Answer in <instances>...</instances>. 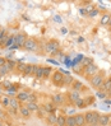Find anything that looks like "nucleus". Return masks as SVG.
<instances>
[{"label": "nucleus", "instance_id": "a878e982", "mask_svg": "<svg viewBox=\"0 0 111 126\" xmlns=\"http://www.w3.org/2000/svg\"><path fill=\"white\" fill-rule=\"evenodd\" d=\"M9 71H10V69L8 68V65L5 64L4 66H1V68H0V77H5Z\"/></svg>", "mask_w": 111, "mask_h": 126}, {"label": "nucleus", "instance_id": "4c0bfd02", "mask_svg": "<svg viewBox=\"0 0 111 126\" xmlns=\"http://www.w3.org/2000/svg\"><path fill=\"white\" fill-rule=\"evenodd\" d=\"M5 64H6V60H5V59H3V57H0V68L4 66Z\"/></svg>", "mask_w": 111, "mask_h": 126}, {"label": "nucleus", "instance_id": "393cba45", "mask_svg": "<svg viewBox=\"0 0 111 126\" xmlns=\"http://www.w3.org/2000/svg\"><path fill=\"white\" fill-rule=\"evenodd\" d=\"M53 73V69L51 66H43V78H49Z\"/></svg>", "mask_w": 111, "mask_h": 126}, {"label": "nucleus", "instance_id": "f8f14e48", "mask_svg": "<svg viewBox=\"0 0 111 126\" xmlns=\"http://www.w3.org/2000/svg\"><path fill=\"white\" fill-rule=\"evenodd\" d=\"M75 117V122H77V126H84V125H87L86 124V118H84V115H75L74 116Z\"/></svg>", "mask_w": 111, "mask_h": 126}, {"label": "nucleus", "instance_id": "ddd939ff", "mask_svg": "<svg viewBox=\"0 0 111 126\" xmlns=\"http://www.w3.org/2000/svg\"><path fill=\"white\" fill-rule=\"evenodd\" d=\"M69 99H70L72 102L75 103L78 99H80V93H79V92H75V91H72V92L69 93Z\"/></svg>", "mask_w": 111, "mask_h": 126}, {"label": "nucleus", "instance_id": "6ab92c4d", "mask_svg": "<svg viewBox=\"0 0 111 126\" xmlns=\"http://www.w3.org/2000/svg\"><path fill=\"white\" fill-rule=\"evenodd\" d=\"M73 87V91H75V92H80L83 89V84L80 83V81H77V80H74V83L72 84Z\"/></svg>", "mask_w": 111, "mask_h": 126}, {"label": "nucleus", "instance_id": "a211bd4d", "mask_svg": "<svg viewBox=\"0 0 111 126\" xmlns=\"http://www.w3.org/2000/svg\"><path fill=\"white\" fill-rule=\"evenodd\" d=\"M46 120H47V124H49V125H56V120H57V117H56L54 113H49Z\"/></svg>", "mask_w": 111, "mask_h": 126}, {"label": "nucleus", "instance_id": "bb28decb", "mask_svg": "<svg viewBox=\"0 0 111 126\" xmlns=\"http://www.w3.org/2000/svg\"><path fill=\"white\" fill-rule=\"evenodd\" d=\"M26 107L31 111V112H32V111H37V110H38V106H37L36 102H28V105Z\"/></svg>", "mask_w": 111, "mask_h": 126}, {"label": "nucleus", "instance_id": "473e14b6", "mask_svg": "<svg viewBox=\"0 0 111 126\" xmlns=\"http://www.w3.org/2000/svg\"><path fill=\"white\" fill-rule=\"evenodd\" d=\"M75 105H77V107H80V108H82V107L86 106V102H84L82 98H80V99H78V101L75 102Z\"/></svg>", "mask_w": 111, "mask_h": 126}, {"label": "nucleus", "instance_id": "c756f323", "mask_svg": "<svg viewBox=\"0 0 111 126\" xmlns=\"http://www.w3.org/2000/svg\"><path fill=\"white\" fill-rule=\"evenodd\" d=\"M54 106L53 105H50V103H47V105H45V111H47L49 113H53L54 112Z\"/></svg>", "mask_w": 111, "mask_h": 126}, {"label": "nucleus", "instance_id": "423d86ee", "mask_svg": "<svg viewBox=\"0 0 111 126\" xmlns=\"http://www.w3.org/2000/svg\"><path fill=\"white\" fill-rule=\"evenodd\" d=\"M64 74L61 71H54L53 74V77H51V80H53V83L57 87H60V85H64Z\"/></svg>", "mask_w": 111, "mask_h": 126}, {"label": "nucleus", "instance_id": "0eeeda50", "mask_svg": "<svg viewBox=\"0 0 111 126\" xmlns=\"http://www.w3.org/2000/svg\"><path fill=\"white\" fill-rule=\"evenodd\" d=\"M98 73V68L93 63L91 64V65H88V66H86L84 68V70H83V74H84V77L86 78H92L93 75H96V74Z\"/></svg>", "mask_w": 111, "mask_h": 126}, {"label": "nucleus", "instance_id": "6e6552de", "mask_svg": "<svg viewBox=\"0 0 111 126\" xmlns=\"http://www.w3.org/2000/svg\"><path fill=\"white\" fill-rule=\"evenodd\" d=\"M33 75L37 79L43 78V66H41V65H33Z\"/></svg>", "mask_w": 111, "mask_h": 126}, {"label": "nucleus", "instance_id": "f704fd0d", "mask_svg": "<svg viewBox=\"0 0 111 126\" xmlns=\"http://www.w3.org/2000/svg\"><path fill=\"white\" fill-rule=\"evenodd\" d=\"M6 34V31H5V28L4 27H0V40L3 38V37Z\"/></svg>", "mask_w": 111, "mask_h": 126}, {"label": "nucleus", "instance_id": "4468645a", "mask_svg": "<svg viewBox=\"0 0 111 126\" xmlns=\"http://www.w3.org/2000/svg\"><path fill=\"white\" fill-rule=\"evenodd\" d=\"M110 19H111V16L110 14H103V16L101 17V26H109V23H110Z\"/></svg>", "mask_w": 111, "mask_h": 126}, {"label": "nucleus", "instance_id": "5701e85b", "mask_svg": "<svg viewBox=\"0 0 111 126\" xmlns=\"http://www.w3.org/2000/svg\"><path fill=\"white\" fill-rule=\"evenodd\" d=\"M91 64H92V59H90V57H83L80 60V66H83V68H86V66L91 65Z\"/></svg>", "mask_w": 111, "mask_h": 126}, {"label": "nucleus", "instance_id": "f3484780", "mask_svg": "<svg viewBox=\"0 0 111 126\" xmlns=\"http://www.w3.org/2000/svg\"><path fill=\"white\" fill-rule=\"evenodd\" d=\"M56 126H66V116H57Z\"/></svg>", "mask_w": 111, "mask_h": 126}, {"label": "nucleus", "instance_id": "58836bf2", "mask_svg": "<svg viewBox=\"0 0 111 126\" xmlns=\"http://www.w3.org/2000/svg\"><path fill=\"white\" fill-rule=\"evenodd\" d=\"M97 95H98V97H100V98H103V95H105V94H103V93H98Z\"/></svg>", "mask_w": 111, "mask_h": 126}, {"label": "nucleus", "instance_id": "f257e3e1", "mask_svg": "<svg viewBox=\"0 0 111 126\" xmlns=\"http://www.w3.org/2000/svg\"><path fill=\"white\" fill-rule=\"evenodd\" d=\"M100 113L96 111H88L84 113V118H86V124L88 126H97L100 122Z\"/></svg>", "mask_w": 111, "mask_h": 126}, {"label": "nucleus", "instance_id": "4be33fe9", "mask_svg": "<svg viewBox=\"0 0 111 126\" xmlns=\"http://www.w3.org/2000/svg\"><path fill=\"white\" fill-rule=\"evenodd\" d=\"M14 46V36L13 34H10L9 36V38H8V41L5 42V45L3 46V48H6V47H13Z\"/></svg>", "mask_w": 111, "mask_h": 126}, {"label": "nucleus", "instance_id": "aec40b11", "mask_svg": "<svg viewBox=\"0 0 111 126\" xmlns=\"http://www.w3.org/2000/svg\"><path fill=\"white\" fill-rule=\"evenodd\" d=\"M23 75H26V77L33 75V65H26V69L23 71Z\"/></svg>", "mask_w": 111, "mask_h": 126}, {"label": "nucleus", "instance_id": "dca6fc26", "mask_svg": "<svg viewBox=\"0 0 111 126\" xmlns=\"http://www.w3.org/2000/svg\"><path fill=\"white\" fill-rule=\"evenodd\" d=\"M9 106L13 108V110H19L20 108V105H19V101L14 97V98H10V103H9Z\"/></svg>", "mask_w": 111, "mask_h": 126}, {"label": "nucleus", "instance_id": "b1692460", "mask_svg": "<svg viewBox=\"0 0 111 126\" xmlns=\"http://www.w3.org/2000/svg\"><path fill=\"white\" fill-rule=\"evenodd\" d=\"M54 102L55 103H59V105H61V103H64L65 102V99H64V95H61V94H56V95H54Z\"/></svg>", "mask_w": 111, "mask_h": 126}, {"label": "nucleus", "instance_id": "e433bc0d", "mask_svg": "<svg viewBox=\"0 0 111 126\" xmlns=\"http://www.w3.org/2000/svg\"><path fill=\"white\" fill-rule=\"evenodd\" d=\"M28 102H36V95H35V94H29Z\"/></svg>", "mask_w": 111, "mask_h": 126}, {"label": "nucleus", "instance_id": "9b49d317", "mask_svg": "<svg viewBox=\"0 0 111 126\" xmlns=\"http://www.w3.org/2000/svg\"><path fill=\"white\" fill-rule=\"evenodd\" d=\"M109 124H110V115H102V116H100V122H98L100 126H107Z\"/></svg>", "mask_w": 111, "mask_h": 126}, {"label": "nucleus", "instance_id": "9d476101", "mask_svg": "<svg viewBox=\"0 0 111 126\" xmlns=\"http://www.w3.org/2000/svg\"><path fill=\"white\" fill-rule=\"evenodd\" d=\"M101 91L102 92H110L111 91V78H106L105 81H103V84L101 87Z\"/></svg>", "mask_w": 111, "mask_h": 126}, {"label": "nucleus", "instance_id": "ea45409f", "mask_svg": "<svg viewBox=\"0 0 111 126\" xmlns=\"http://www.w3.org/2000/svg\"><path fill=\"white\" fill-rule=\"evenodd\" d=\"M109 26H110V28H111V19H110V23H109Z\"/></svg>", "mask_w": 111, "mask_h": 126}, {"label": "nucleus", "instance_id": "412c9836", "mask_svg": "<svg viewBox=\"0 0 111 126\" xmlns=\"http://www.w3.org/2000/svg\"><path fill=\"white\" fill-rule=\"evenodd\" d=\"M66 126H77L75 117L74 116H66Z\"/></svg>", "mask_w": 111, "mask_h": 126}, {"label": "nucleus", "instance_id": "2eb2a0df", "mask_svg": "<svg viewBox=\"0 0 111 126\" xmlns=\"http://www.w3.org/2000/svg\"><path fill=\"white\" fill-rule=\"evenodd\" d=\"M19 113L22 115V117H24V118L31 117V111H29L27 107H20L19 108Z\"/></svg>", "mask_w": 111, "mask_h": 126}, {"label": "nucleus", "instance_id": "a19ab883", "mask_svg": "<svg viewBox=\"0 0 111 126\" xmlns=\"http://www.w3.org/2000/svg\"><path fill=\"white\" fill-rule=\"evenodd\" d=\"M0 126H3V124H1V122H0Z\"/></svg>", "mask_w": 111, "mask_h": 126}, {"label": "nucleus", "instance_id": "f03ea898", "mask_svg": "<svg viewBox=\"0 0 111 126\" xmlns=\"http://www.w3.org/2000/svg\"><path fill=\"white\" fill-rule=\"evenodd\" d=\"M59 47H60V43H59V41L56 40H50L45 43V46H43V50H45V52L49 54V55H54L57 52Z\"/></svg>", "mask_w": 111, "mask_h": 126}, {"label": "nucleus", "instance_id": "c9c22d12", "mask_svg": "<svg viewBox=\"0 0 111 126\" xmlns=\"http://www.w3.org/2000/svg\"><path fill=\"white\" fill-rule=\"evenodd\" d=\"M98 13H100V12H98V9H93V10H92L90 14H88V16H90V17H96Z\"/></svg>", "mask_w": 111, "mask_h": 126}, {"label": "nucleus", "instance_id": "7ed1b4c3", "mask_svg": "<svg viewBox=\"0 0 111 126\" xmlns=\"http://www.w3.org/2000/svg\"><path fill=\"white\" fill-rule=\"evenodd\" d=\"M103 81H105V77H103V73H100V71L91 78V84L93 88H101Z\"/></svg>", "mask_w": 111, "mask_h": 126}, {"label": "nucleus", "instance_id": "2f4dec72", "mask_svg": "<svg viewBox=\"0 0 111 126\" xmlns=\"http://www.w3.org/2000/svg\"><path fill=\"white\" fill-rule=\"evenodd\" d=\"M6 65H8V68H9V69H10V71H12V70H13L14 68H16V66H17L18 64H16L14 61H12V60H10V61H6Z\"/></svg>", "mask_w": 111, "mask_h": 126}, {"label": "nucleus", "instance_id": "72a5a7b5", "mask_svg": "<svg viewBox=\"0 0 111 126\" xmlns=\"http://www.w3.org/2000/svg\"><path fill=\"white\" fill-rule=\"evenodd\" d=\"M17 69L19 70V73L23 74V71H24V69H26V64H18V65H17Z\"/></svg>", "mask_w": 111, "mask_h": 126}, {"label": "nucleus", "instance_id": "cd10ccee", "mask_svg": "<svg viewBox=\"0 0 111 126\" xmlns=\"http://www.w3.org/2000/svg\"><path fill=\"white\" fill-rule=\"evenodd\" d=\"M73 83H74V79L72 77H69V75H65L64 77V85L65 84H73Z\"/></svg>", "mask_w": 111, "mask_h": 126}, {"label": "nucleus", "instance_id": "20e7f679", "mask_svg": "<svg viewBox=\"0 0 111 126\" xmlns=\"http://www.w3.org/2000/svg\"><path fill=\"white\" fill-rule=\"evenodd\" d=\"M38 41H37L36 38H33V37H29V38H27L26 43H24V48L27 51H37L38 50Z\"/></svg>", "mask_w": 111, "mask_h": 126}, {"label": "nucleus", "instance_id": "c85d7f7f", "mask_svg": "<svg viewBox=\"0 0 111 126\" xmlns=\"http://www.w3.org/2000/svg\"><path fill=\"white\" fill-rule=\"evenodd\" d=\"M9 103H10L9 97H1V105H3L4 107H8V106H9Z\"/></svg>", "mask_w": 111, "mask_h": 126}, {"label": "nucleus", "instance_id": "39448f33", "mask_svg": "<svg viewBox=\"0 0 111 126\" xmlns=\"http://www.w3.org/2000/svg\"><path fill=\"white\" fill-rule=\"evenodd\" d=\"M28 37L24 33H17L14 34V47H24V43Z\"/></svg>", "mask_w": 111, "mask_h": 126}, {"label": "nucleus", "instance_id": "7c9ffc66", "mask_svg": "<svg viewBox=\"0 0 111 126\" xmlns=\"http://www.w3.org/2000/svg\"><path fill=\"white\" fill-rule=\"evenodd\" d=\"M9 36H10V34H8V33H6V34H5V36L3 37V38L0 40V47H3V46L5 45V42L8 41V38H9Z\"/></svg>", "mask_w": 111, "mask_h": 126}, {"label": "nucleus", "instance_id": "1a4fd4ad", "mask_svg": "<svg viewBox=\"0 0 111 126\" xmlns=\"http://www.w3.org/2000/svg\"><path fill=\"white\" fill-rule=\"evenodd\" d=\"M16 98H17L19 102H28L29 93H27V92H18V93L16 94Z\"/></svg>", "mask_w": 111, "mask_h": 126}]
</instances>
